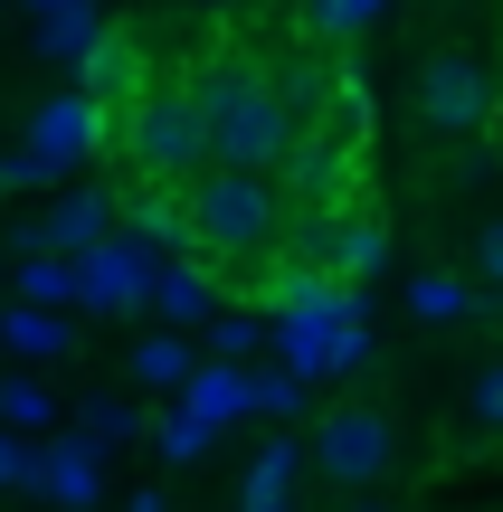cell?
<instances>
[{"mask_svg":"<svg viewBox=\"0 0 503 512\" xmlns=\"http://www.w3.org/2000/svg\"><path fill=\"white\" fill-rule=\"evenodd\" d=\"M29 484L48 503H67V512H95V503H105V446H95V437H48Z\"/></svg>","mask_w":503,"mask_h":512,"instance_id":"obj_6","label":"cell"},{"mask_svg":"<svg viewBox=\"0 0 503 512\" xmlns=\"http://www.w3.org/2000/svg\"><path fill=\"white\" fill-rule=\"evenodd\" d=\"M190 418H200V427H219V418H238V408H247V380H238V370H190Z\"/></svg>","mask_w":503,"mask_h":512,"instance_id":"obj_13","label":"cell"},{"mask_svg":"<svg viewBox=\"0 0 503 512\" xmlns=\"http://www.w3.org/2000/svg\"><path fill=\"white\" fill-rule=\"evenodd\" d=\"M114 152H124L143 181H162V190H181V181H200V171H209V133H200V105H190L181 76L114 105Z\"/></svg>","mask_w":503,"mask_h":512,"instance_id":"obj_3","label":"cell"},{"mask_svg":"<svg viewBox=\"0 0 503 512\" xmlns=\"http://www.w3.org/2000/svg\"><path fill=\"white\" fill-rule=\"evenodd\" d=\"M57 294H76V256H29V304H57Z\"/></svg>","mask_w":503,"mask_h":512,"instance_id":"obj_18","label":"cell"},{"mask_svg":"<svg viewBox=\"0 0 503 512\" xmlns=\"http://www.w3.org/2000/svg\"><path fill=\"white\" fill-rule=\"evenodd\" d=\"M466 256H475V275H485V285L503 294V219H485V228H475V247H466Z\"/></svg>","mask_w":503,"mask_h":512,"instance_id":"obj_21","label":"cell"},{"mask_svg":"<svg viewBox=\"0 0 503 512\" xmlns=\"http://www.w3.org/2000/svg\"><path fill=\"white\" fill-rule=\"evenodd\" d=\"M105 238H114V200H105V190H67V200L38 219V247H48V256H86Z\"/></svg>","mask_w":503,"mask_h":512,"instance_id":"obj_9","label":"cell"},{"mask_svg":"<svg viewBox=\"0 0 503 512\" xmlns=\"http://www.w3.org/2000/svg\"><path fill=\"white\" fill-rule=\"evenodd\" d=\"M0 427H19V437H38V427H57V399H48V380H29V370H10V380H0Z\"/></svg>","mask_w":503,"mask_h":512,"instance_id":"obj_12","label":"cell"},{"mask_svg":"<svg viewBox=\"0 0 503 512\" xmlns=\"http://www.w3.org/2000/svg\"><path fill=\"white\" fill-rule=\"evenodd\" d=\"M0 342H10V351H19V361H57V351H67V342H76V332H67V323H57V313H48V304H10V313H0Z\"/></svg>","mask_w":503,"mask_h":512,"instance_id":"obj_10","label":"cell"},{"mask_svg":"<svg viewBox=\"0 0 503 512\" xmlns=\"http://www.w3.org/2000/svg\"><path fill=\"white\" fill-rule=\"evenodd\" d=\"M342 512H399V503H380V484H371V494H342Z\"/></svg>","mask_w":503,"mask_h":512,"instance_id":"obj_23","label":"cell"},{"mask_svg":"<svg viewBox=\"0 0 503 512\" xmlns=\"http://www.w3.org/2000/svg\"><path fill=\"white\" fill-rule=\"evenodd\" d=\"M181 219H190V256L200 266H266L285 247V190L276 171H219L181 181Z\"/></svg>","mask_w":503,"mask_h":512,"instance_id":"obj_2","label":"cell"},{"mask_svg":"<svg viewBox=\"0 0 503 512\" xmlns=\"http://www.w3.org/2000/svg\"><path fill=\"white\" fill-rule=\"evenodd\" d=\"M399 465V427L380 418V408H361V399H342L333 418L314 427V475L333 484V494H371L380 475Z\"/></svg>","mask_w":503,"mask_h":512,"instance_id":"obj_5","label":"cell"},{"mask_svg":"<svg viewBox=\"0 0 503 512\" xmlns=\"http://www.w3.org/2000/svg\"><path fill=\"white\" fill-rule=\"evenodd\" d=\"M133 512H171V503H162V494H143V503H133Z\"/></svg>","mask_w":503,"mask_h":512,"instance_id":"obj_24","label":"cell"},{"mask_svg":"<svg viewBox=\"0 0 503 512\" xmlns=\"http://www.w3.org/2000/svg\"><path fill=\"white\" fill-rule=\"evenodd\" d=\"M190 370H200V361H190L181 332H143V342H133V380H143V389H181Z\"/></svg>","mask_w":503,"mask_h":512,"instance_id":"obj_11","label":"cell"},{"mask_svg":"<svg viewBox=\"0 0 503 512\" xmlns=\"http://www.w3.org/2000/svg\"><path fill=\"white\" fill-rule=\"evenodd\" d=\"M152 304H162L171 323H200L209 313V266H162L152 275Z\"/></svg>","mask_w":503,"mask_h":512,"instance_id":"obj_14","label":"cell"},{"mask_svg":"<svg viewBox=\"0 0 503 512\" xmlns=\"http://www.w3.org/2000/svg\"><path fill=\"white\" fill-rule=\"evenodd\" d=\"M181 86H190V105H200V133H209V162L219 171H276L285 152H295V124H285V105H276V67H266L257 48L228 38Z\"/></svg>","mask_w":503,"mask_h":512,"instance_id":"obj_1","label":"cell"},{"mask_svg":"<svg viewBox=\"0 0 503 512\" xmlns=\"http://www.w3.org/2000/svg\"><path fill=\"white\" fill-rule=\"evenodd\" d=\"M114 228H124L143 256H190V219H181V190H162V181H143L124 209H114Z\"/></svg>","mask_w":503,"mask_h":512,"instance_id":"obj_8","label":"cell"},{"mask_svg":"<svg viewBox=\"0 0 503 512\" xmlns=\"http://www.w3.org/2000/svg\"><path fill=\"white\" fill-rule=\"evenodd\" d=\"M304 19H314V38H361L380 19V0H304Z\"/></svg>","mask_w":503,"mask_h":512,"instance_id":"obj_16","label":"cell"},{"mask_svg":"<svg viewBox=\"0 0 503 512\" xmlns=\"http://www.w3.org/2000/svg\"><path fill=\"white\" fill-rule=\"evenodd\" d=\"M466 427H475V437H503V351L466 380Z\"/></svg>","mask_w":503,"mask_h":512,"instance_id":"obj_15","label":"cell"},{"mask_svg":"<svg viewBox=\"0 0 503 512\" xmlns=\"http://www.w3.org/2000/svg\"><path fill=\"white\" fill-rule=\"evenodd\" d=\"M409 304L428 313V323H456V313H466V285H456V275H418V285H409Z\"/></svg>","mask_w":503,"mask_h":512,"instance_id":"obj_17","label":"cell"},{"mask_svg":"<svg viewBox=\"0 0 503 512\" xmlns=\"http://www.w3.org/2000/svg\"><path fill=\"white\" fill-rule=\"evenodd\" d=\"M247 342H257V323H238V313H228V323H209V351H228V361H238Z\"/></svg>","mask_w":503,"mask_h":512,"instance_id":"obj_22","label":"cell"},{"mask_svg":"<svg viewBox=\"0 0 503 512\" xmlns=\"http://www.w3.org/2000/svg\"><path fill=\"white\" fill-rule=\"evenodd\" d=\"M133 427H143V418H133V408H114V399H95V408H86V437H95V446H124Z\"/></svg>","mask_w":503,"mask_h":512,"instance_id":"obj_20","label":"cell"},{"mask_svg":"<svg viewBox=\"0 0 503 512\" xmlns=\"http://www.w3.org/2000/svg\"><path fill=\"white\" fill-rule=\"evenodd\" d=\"M409 105H418V124H428L437 143H475V133L494 124L503 86H494V67L475 48H428L418 76H409Z\"/></svg>","mask_w":503,"mask_h":512,"instance_id":"obj_4","label":"cell"},{"mask_svg":"<svg viewBox=\"0 0 503 512\" xmlns=\"http://www.w3.org/2000/svg\"><path fill=\"white\" fill-rule=\"evenodd\" d=\"M143 86H152V76H143V48H133V38H105V29H95L86 48H76V95H86L95 114H114L124 95H143Z\"/></svg>","mask_w":503,"mask_h":512,"instance_id":"obj_7","label":"cell"},{"mask_svg":"<svg viewBox=\"0 0 503 512\" xmlns=\"http://www.w3.org/2000/svg\"><path fill=\"white\" fill-rule=\"evenodd\" d=\"M29 475H38V446L19 427H0V494H29Z\"/></svg>","mask_w":503,"mask_h":512,"instance_id":"obj_19","label":"cell"}]
</instances>
